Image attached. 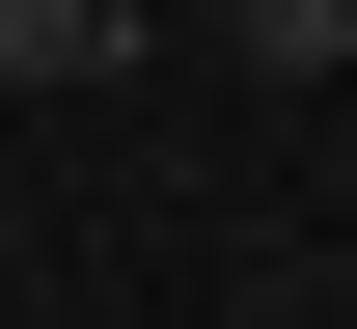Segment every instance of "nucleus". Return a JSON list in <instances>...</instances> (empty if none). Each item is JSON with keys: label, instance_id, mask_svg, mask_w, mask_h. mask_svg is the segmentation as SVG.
Returning a JSON list of instances; mask_svg holds the SVG:
<instances>
[{"label": "nucleus", "instance_id": "1", "mask_svg": "<svg viewBox=\"0 0 357 329\" xmlns=\"http://www.w3.org/2000/svg\"><path fill=\"white\" fill-rule=\"evenodd\" d=\"M110 55H137L110 0H0V83H110Z\"/></svg>", "mask_w": 357, "mask_h": 329}, {"label": "nucleus", "instance_id": "2", "mask_svg": "<svg viewBox=\"0 0 357 329\" xmlns=\"http://www.w3.org/2000/svg\"><path fill=\"white\" fill-rule=\"evenodd\" d=\"M248 28V83H357V0H220Z\"/></svg>", "mask_w": 357, "mask_h": 329}]
</instances>
